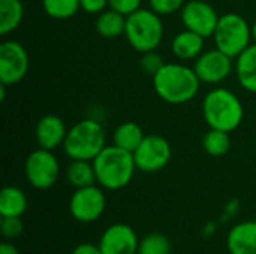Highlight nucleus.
<instances>
[{
  "label": "nucleus",
  "mask_w": 256,
  "mask_h": 254,
  "mask_svg": "<svg viewBox=\"0 0 256 254\" xmlns=\"http://www.w3.org/2000/svg\"><path fill=\"white\" fill-rule=\"evenodd\" d=\"M171 156V145L160 135H146L140 147L134 151L136 169L147 174L162 171L170 163Z\"/></svg>",
  "instance_id": "nucleus-8"
},
{
  "label": "nucleus",
  "mask_w": 256,
  "mask_h": 254,
  "mask_svg": "<svg viewBox=\"0 0 256 254\" xmlns=\"http://www.w3.org/2000/svg\"><path fill=\"white\" fill-rule=\"evenodd\" d=\"M68 135V129L63 123V120L57 115L48 114L44 115L34 129V138L40 148L45 150H56L57 147L63 145Z\"/></svg>",
  "instance_id": "nucleus-14"
},
{
  "label": "nucleus",
  "mask_w": 256,
  "mask_h": 254,
  "mask_svg": "<svg viewBox=\"0 0 256 254\" xmlns=\"http://www.w3.org/2000/svg\"><path fill=\"white\" fill-rule=\"evenodd\" d=\"M27 211L26 193L14 186H8L0 193V216L2 217H21Z\"/></svg>",
  "instance_id": "nucleus-18"
},
{
  "label": "nucleus",
  "mask_w": 256,
  "mask_h": 254,
  "mask_svg": "<svg viewBox=\"0 0 256 254\" xmlns=\"http://www.w3.org/2000/svg\"><path fill=\"white\" fill-rule=\"evenodd\" d=\"M102 254H138L140 240L136 232L126 223H114L100 237Z\"/></svg>",
  "instance_id": "nucleus-13"
},
{
  "label": "nucleus",
  "mask_w": 256,
  "mask_h": 254,
  "mask_svg": "<svg viewBox=\"0 0 256 254\" xmlns=\"http://www.w3.org/2000/svg\"><path fill=\"white\" fill-rule=\"evenodd\" d=\"M232 58L220 49L204 51L195 61V72L201 82L219 84L232 72Z\"/></svg>",
  "instance_id": "nucleus-12"
},
{
  "label": "nucleus",
  "mask_w": 256,
  "mask_h": 254,
  "mask_svg": "<svg viewBox=\"0 0 256 254\" xmlns=\"http://www.w3.org/2000/svg\"><path fill=\"white\" fill-rule=\"evenodd\" d=\"M138 254H171V243L160 232L148 234L140 241Z\"/></svg>",
  "instance_id": "nucleus-25"
},
{
  "label": "nucleus",
  "mask_w": 256,
  "mask_h": 254,
  "mask_svg": "<svg viewBox=\"0 0 256 254\" xmlns=\"http://www.w3.org/2000/svg\"><path fill=\"white\" fill-rule=\"evenodd\" d=\"M204 39L206 37L200 36L198 33L186 28L184 31H180L174 36L171 49L174 55L180 60L198 58L204 52Z\"/></svg>",
  "instance_id": "nucleus-16"
},
{
  "label": "nucleus",
  "mask_w": 256,
  "mask_h": 254,
  "mask_svg": "<svg viewBox=\"0 0 256 254\" xmlns=\"http://www.w3.org/2000/svg\"><path fill=\"white\" fill-rule=\"evenodd\" d=\"M202 147L212 157H222L231 148V138L228 132L219 129H210L202 138Z\"/></svg>",
  "instance_id": "nucleus-23"
},
{
  "label": "nucleus",
  "mask_w": 256,
  "mask_h": 254,
  "mask_svg": "<svg viewBox=\"0 0 256 254\" xmlns=\"http://www.w3.org/2000/svg\"><path fill=\"white\" fill-rule=\"evenodd\" d=\"M105 207H106L105 195L94 184L82 189H75L69 201L70 216L80 223L96 222L104 214Z\"/></svg>",
  "instance_id": "nucleus-9"
},
{
  "label": "nucleus",
  "mask_w": 256,
  "mask_h": 254,
  "mask_svg": "<svg viewBox=\"0 0 256 254\" xmlns=\"http://www.w3.org/2000/svg\"><path fill=\"white\" fill-rule=\"evenodd\" d=\"M81 9L87 13H100L106 9L108 0H80Z\"/></svg>",
  "instance_id": "nucleus-30"
},
{
  "label": "nucleus",
  "mask_w": 256,
  "mask_h": 254,
  "mask_svg": "<svg viewBox=\"0 0 256 254\" xmlns=\"http://www.w3.org/2000/svg\"><path fill=\"white\" fill-rule=\"evenodd\" d=\"M144 138L146 135L136 123L124 121L116 127L114 135H112V144L134 154V151L140 147Z\"/></svg>",
  "instance_id": "nucleus-20"
},
{
  "label": "nucleus",
  "mask_w": 256,
  "mask_h": 254,
  "mask_svg": "<svg viewBox=\"0 0 256 254\" xmlns=\"http://www.w3.org/2000/svg\"><path fill=\"white\" fill-rule=\"evenodd\" d=\"M0 231L6 240L20 238L24 232V225L21 222V217H2Z\"/></svg>",
  "instance_id": "nucleus-26"
},
{
  "label": "nucleus",
  "mask_w": 256,
  "mask_h": 254,
  "mask_svg": "<svg viewBox=\"0 0 256 254\" xmlns=\"http://www.w3.org/2000/svg\"><path fill=\"white\" fill-rule=\"evenodd\" d=\"M0 254H20L16 247L12 243H2L0 246Z\"/></svg>",
  "instance_id": "nucleus-32"
},
{
  "label": "nucleus",
  "mask_w": 256,
  "mask_h": 254,
  "mask_svg": "<svg viewBox=\"0 0 256 254\" xmlns=\"http://www.w3.org/2000/svg\"><path fill=\"white\" fill-rule=\"evenodd\" d=\"M213 39L218 49L231 58H237L250 45L252 27L242 15L230 12L219 18Z\"/></svg>",
  "instance_id": "nucleus-6"
},
{
  "label": "nucleus",
  "mask_w": 256,
  "mask_h": 254,
  "mask_svg": "<svg viewBox=\"0 0 256 254\" xmlns=\"http://www.w3.org/2000/svg\"><path fill=\"white\" fill-rule=\"evenodd\" d=\"M28 54L26 48L15 40H4L0 45V82L15 85L28 72Z\"/></svg>",
  "instance_id": "nucleus-10"
},
{
  "label": "nucleus",
  "mask_w": 256,
  "mask_h": 254,
  "mask_svg": "<svg viewBox=\"0 0 256 254\" xmlns=\"http://www.w3.org/2000/svg\"><path fill=\"white\" fill-rule=\"evenodd\" d=\"M164 64H165V63H164L162 57H160L158 52H154V51L144 52V55H142V58H141V67H142L147 73H150L152 76H153L156 72H159V70L162 69Z\"/></svg>",
  "instance_id": "nucleus-28"
},
{
  "label": "nucleus",
  "mask_w": 256,
  "mask_h": 254,
  "mask_svg": "<svg viewBox=\"0 0 256 254\" xmlns=\"http://www.w3.org/2000/svg\"><path fill=\"white\" fill-rule=\"evenodd\" d=\"M141 1L142 0H108V4L111 9L128 16L141 7Z\"/></svg>",
  "instance_id": "nucleus-29"
},
{
  "label": "nucleus",
  "mask_w": 256,
  "mask_h": 254,
  "mask_svg": "<svg viewBox=\"0 0 256 254\" xmlns=\"http://www.w3.org/2000/svg\"><path fill=\"white\" fill-rule=\"evenodd\" d=\"M219 18L220 16L216 9L204 0L186 1L182 9V21L184 27L202 37H210L214 34Z\"/></svg>",
  "instance_id": "nucleus-11"
},
{
  "label": "nucleus",
  "mask_w": 256,
  "mask_h": 254,
  "mask_svg": "<svg viewBox=\"0 0 256 254\" xmlns=\"http://www.w3.org/2000/svg\"><path fill=\"white\" fill-rule=\"evenodd\" d=\"M96 181L106 190H120L126 187L136 171L134 154L118 148L117 145H106L93 160Z\"/></svg>",
  "instance_id": "nucleus-2"
},
{
  "label": "nucleus",
  "mask_w": 256,
  "mask_h": 254,
  "mask_svg": "<svg viewBox=\"0 0 256 254\" xmlns=\"http://www.w3.org/2000/svg\"><path fill=\"white\" fill-rule=\"evenodd\" d=\"M72 254H102L99 246L96 244H92V243H82V244H78L74 250Z\"/></svg>",
  "instance_id": "nucleus-31"
},
{
  "label": "nucleus",
  "mask_w": 256,
  "mask_h": 254,
  "mask_svg": "<svg viewBox=\"0 0 256 254\" xmlns=\"http://www.w3.org/2000/svg\"><path fill=\"white\" fill-rule=\"evenodd\" d=\"M96 31L106 39H116L120 34H124L126 30V15L114 10L105 9L96 18Z\"/></svg>",
  "instance_id": "nucleus-19"
},
{
  "label": "nucleus",
  "mask_w": 256,
  "mask_h": 254,
  "mask_svg": "<svg viewBox=\"0 0 256 254\" xmlns=\"http://www.w3.org/2000/svg\"><path fill=\"white\" fill-rule=\"evenodd\" d=\"M150 9H153L156 13L162 15H171L177 10H182L186 4V0H148Z\"/></svg>",
  "instance_id": "nucleus-27"
},
{
  "label": "nucleus",
  "mask_w": 256,
  "mask_h": 254,
  "mask_svg": "<svg viewBox=\"0 0 256 254\" xmlns=\"http://www.w3.org/2000/svg\"><path fill=\"white\" fill-rule=\"evenodd\" d=\"M252 37H254V40H255L256 43V19L255 22H254V25H252Z\"/></svg>",
  "instance_id": "nucleus-33"
},
{
  "label": "nucleus",
  "mask_w": 256,
  "mask_h": 254,
  "mask_svg": "<svg viewBox=\"0 0 256 254\" xmlns=\"http://www.w3.org/2000/svg\"><path fill=\"white\" fill-rule=\"evenodd\" d=\"M230 254H256V222L236 225L226 238Z\"/></svg>",
  "instance_id": "nucleus-15"
},
{
  "label": "nucleus",
  "mask_w": 256,
  "mask_h": 254,
  "mask_svg": "<svg viewBox=\"0 0 256 254\" xmlns=\"http://www.w3.org/2000/svg\"><path fill=\"white\" fill-rule=\"evenodd\" d=\"M234 67L240 85L249 93H256V43H250L237 57Z\"/></svg>",
  "instance_id": "nucleus-17"
},
{
  "label": "nucleus",
  "mask_w": 256,
  "mask_h": 254,
  "mask_svg": "<svg viewBox=\"0 0 256 254\" xmlns=\"http://www.w3.org/2000/svg\"><path fill=\"white\" fill-rule=\"evenodd\" d=\"M45 13L54 19H69L81 9L80 0H42Z\"/></svg>",
  "instance_id": "nucleus-24"
},
{
  "label": "nucleus",
  "mask_w": 256,
  "mask_h": 254,
  "mask_svg": "<svg viewBox=\"0 0 256 254\" xmlns=\"http://www.w3.org/2000/svg\"><path fill=\"white\" fill-rule=\"evenodd\" d=\"M24 18L21 0H0V33L8 34L18 28Z\"/></svg>",
  "instance_id": "nucleus-22"
},
{
  "label": "nucleus",
  "mask_w": 256,
  "mask_h": 254,
  "mask_svg": "<svg viewBox=\"0 0 256 254\" xmlns=\"http://www.w3.org/2000/svg\"><path fill=\"white\" fill-rule=\"evenodd\" d=\"M202 115L210 129L236 130L244 117L243 103L228 88H213L202 100Z\"/></svg>",
  "instance_id": "nucleus-3"
},
{
  "label": "nucleus",
  "mask_w": 256,
  "mask_h": 254,
  "mask_svg": "<svg viewBox=\"0 0 256 254\" xmlns=\"http://www.w3.org/2000/svg\"><path fill=\"white\" fill-rule=\"evenodd\" d=\"M24 172L32 187L38 190H46L57 183L60 165L52 151L39 148L27 156L24 163Z\"/></svg>",
  "instance_id": "nucleus-7"
},
{
  "label": "nucleus",
  "mask_w": 256,
  "mask_h": 254,
  "mask_svg": "<svg viewBox=\"0 0 256 254\" xmlns=\"http://www.w3.org/2000/svg\"><path fill=\"white\" fill-rule=\"evenodd\" d=\"M200 78L195 69L180 63H165L153 75V87L158 96L171 105L190 102L200 91Z\"/></svg>",
  "instance_id": "nucleus-1"
},
{
  "label": "nucleus",
  "mask_w": 256,
  "mask_h": 254,
  "mask_svg": "<svg viewBox=\"0 0 256 254\" xmlns=\"http://www.w3.org/2000/svg\"><path fill=\"white\" fill-rule=\"evenodd\" d=\"M66 180L75 189L93 186L96 181V172L93 162L88 160H70L66 169Z\"/></svg>",
  "instance_id": "nucleus-21"
},
{
  "label": "nucleus",
  "mask_w": 256,
  "mask_h": 254,
  "mask_svg": "<svg viewBox=\"0 0 256 254\" xmlns=\"http://www.w3.org/2000/svg\"><path fill=\"white\" fill-rule=\"evenodd\" d=\"M124 36L138 52L154 51L164 39V22L153 9H138L126 16Z\"/></svg>",
  "instance_id": "nucleus-5"
},
{
  "label": "nucleus",
  "mask_w": 256,
  "mask_h": 254,
  "mask_svg": "<svg viewBox=\"0 0 256 254\" xmlns=\"http://www.w3.org/2000/svg\"><path fill=\"white\" fill-rule=\"evenodd\" d=\"M106 147V133L104 126L92 118H86L74 124L63 142L64 154L70 160L93 162L96 156Z\"/></svg>",
  "instance_id": "nucleus-4"
}]
</instances>
